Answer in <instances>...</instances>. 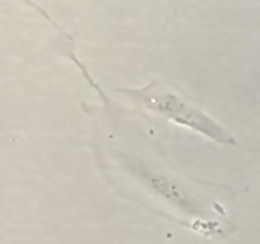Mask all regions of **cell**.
Segmentation results:
<instances>
[{"label": "cell", "instance_id": "6da1fadb", "mask_svg": "<svg viewBox=\"0 0 260 244\" xmlns=\"http://www.w3.org/2000/svg\"><path fill=\"white\" fill-rule=\"evenodd\" d=\"M121 90L135 102L142 104L145 108L165 117L179 126L192 130L196 134L202 135L216 144L238 146V141L228 130L220 126L215 119L211 118L205 112L200 111L179 94L160 88L156 81H152L151 84L139 89Z\"/></svg>", "mask_w": 260, "mask_h": 244}, {"label": "cell", "instance_id": "7a4b0ae2", "mask_svg": "<svg viewBox=\"0 0 260 244\" xmlns=\"http://www.w3.org/2000/svg\"><path fill=\"white\" fill-rule=\"evenodd\" d=\"M22 2L24 3V4L29 5L30 8H33V9H35L36 12H37V13H40V14L42 15V17L45 18V19L47 20V22H50L51 24H52L53 27L56 28V29H58V30H60L61 33H62V29H61V28H60V25H58L57 23H56L55 20H53V18L51 17L50 14H48V12H47V10H46V9H43L42 7H40V5H38L37 3H35V2H33V0H22Z\"/></svg>", "mask_w": 260, "mask_h": 244}]
</instances>
